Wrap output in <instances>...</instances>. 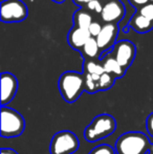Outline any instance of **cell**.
Masks as SVG:
<instances>
[{"label":"cell","instance_id":"12","mask_svg":"<svg viewBox=\"0 0 153 154\" xmlns=\"http://www.w3.org/2000/svg\"><path fill=\"white\" fill-rule=\"evenodd\" d=\"M102 65L104 67L105 72L110 73L112 75L115 79H120L124 75L125 73V69L118 64V62L115 60V57L112 56H107L104 60L102 61Z\"/></svg>","mask_w":153,"mask_h":154},{"label":"cell","instance_id":"29","mask_svg":"<svg viewBox=\"0 0 153 154\" xmlns=\"http://www.w3.org/2000/svg\"><path fill=\"white\" fill-rule=\"evenodd\" d=\"M149 1H151V3H153V0H149Z\"/></svg>","mask_w":153,"mask_h":154},{"label":"cell","instance_id":"13","mask_svg":"<svg viewBox=\"0 0 153 154\" xmlns=\"http://www.w3.org/2000/svg\"><path fill=\"white\" fill-rule=\"evenodd\" d=\"M130 26L135 29L137 32H147L153 27V22L147 19L146 17L142 16L141 14H136L130 20Z\"/></svg>","mask_w":153,"mask_h":154},{"label":"cell","instance_id":"3","mask_svg":"<svg viewBox=\"0 0 153 154\" xmlns=\"http://www.w3.org/2000/svg\"><path fill=\"white\" fill-rule=\"evenodd\" d=\"M116 129V121L107 113L96 116L84 130V137L87 142L94 143L104 140L113 133Z\"/></svg>","mask_w":153,"mask_h":154},{"label":"cell","instance_id":"17","mask_svg":"<svg viewBox=\"0 0 153 154\" xmlns=\"http://www.w3.org/2000/svg\"><path fill=\"white\" fill-rule=\"evenodd\" d=\"M85 75V91L88 93H96L99 91V80L101 75H89V73H84Z\"/></svg>","mask_w":153,"mask_h":154},{"label":"cell","instance_id":"26","mask_svg":"<svg viewBox=\"0 0 153 154\" xmlns=\"http://www.w3.org/2000/svg\"><path fill=\"white\" fill-rule=\"evenodd\" d=\"M76 3L78 4H83V3H89L90 1H93V0H74Z\"/></svg>","mask_w":153,"mask_h":154},{"label":"cell","instance_id":"27","mask_svg":"<svg viewBox=\"0 0 153 154\" xmlns=\"http://www.w3.org/2000/svg\"><path fill=\"white\" fill-rule=\"evenodd\" d=\"M148 154H153V144H152L151 149H150V151H149V152H148Z\"/></svg>","mask_w":153,"mask_h":154},{"label":"cell","instance_id":"18","mask_svg":"<svg viewBox=\"0 0 153 154\" xmlns=\"http://www.w3.org/2000/svg\"><path fill=\"white\" fill-rule=\"evenodd\" d=\"M115 78L112 75L107 72L103 73L100 77V80H99V91L100 90L104 91V90L110 89L113 86V84H115Z\"/></svg>","mask_w":153,"mask_h":154},{"label":"cell","instance_id":"16","mask_svg":"<svg viewBox=\"0 0 153 154\" xmlns=\"http://www.w3.org/2000/svg\"><path fill=\"white\" fill-rule=\"evenodd\" d=\"M84 73L102 75L103 73H105V70L102 63H98L94 60H86L84 64Z\"/></svg>","mask_w":153,"mask_h":154},{"label":"cell","instance_id":"10","mask_svg":"<svg viewBox=\"0 0 153 154\" xmlns=\"http://www.w3.org/2000/svg\"><path fill=\"white\" fill-rule=\"evenodd\" d=\"M118 27L115 23H106L102 26V31L96 37V42L100 47V51H105L112 46L113 42L118 36Z\"/></svg>","mask_w":153,"mask_h":154},{"label":"cell","instance_id":"23","mask_svg":"<svg viewBox=\"0 0 153 154\" xmlns=\"http://www.w3.org/2000/svg\"><path fill=\"white\" fill-rule=\"evenodd\" d=\"M146 129H147L148 134L153 137V112L148 116L146 120Z\"/></svg>","mask_w":153,"mask_h":154},{"label":"cell","instance_id":"28","mask_svg":"<svg viewBox=\"0 0 153 154\" xmlns=\"http://www.w3.org/2000/svg\"><path fill=\"white\" fill-rule=\"evenodd\" d=\"M53 1H55V2H58V3H61V2L65 1V0H53Z\"/></svg>","mask_w":153,"mask_h":154},{"label":"cell","instance_id":"19","mask_svg":"<svg viewBox=\"0 0 153 154\" xmlns=\"http://www.w3.org/2000/svg\"><path fill=\"white\" fill-rule=\"evenodd\" d=\"M88 154H116L113 147L109 146L107 144H103L100 146H96Z\"/></svg>","mask_w":153,"mask_h":154},{"label":"cell","instance_id":"1","mask_svg":"<svg viewBox=\"0 0 153 154\" xmlns=\"http://www.w3.org/2000/svg\"><path fill=\"white\" fill-rule=\"evenodd\" d=\"M151 146V142L145 133L129 131L116 140L115 150L116 154H148Z\"/></svg>","mask_w":153,"mask_h":154},{"label":"cell","instance_id":"9","mask_svg":"<svg viewBox=\"0 0 153 154\" xmlns=\"http://www.w3.org/2000/svg\"><path fill=\"white\" fill-rule=\"evenodd\" d=\"M124 14L125 10L123 4L118 0H111L103 6L101 17H102V20L105 22L113 23L120 21L124 17Z\"/></svg>","mask_w":153,"mask_h":154},{"label":"cell","instance_id":"5","mask_svg":"<svg viewBox=\"0 0 153 154\" xmlns=\"http://www.w3.org/2000/svg\"><path fill=\"white\" fill-rule=\"evenodd\" d=\"M80 147L79 138L74 132L63 130L53 136L49 145L50 154H74Z\"/></svg>","mask_w":153,"mask_h":154},{"label":"cell","instance_id":"6","mask_svg":"<svg viewBox=\"0 0 153 154\" xmlns=\"http://www.w3.org/2000/svg\"><path fill=\"white\" fill-rule=\"evenodd\" d=\"M27 17V8L21 0H4L0 6V18L3 22H19Z\"/></svg>","mask_w":153,"mask_h":154},{"label":"cell","instance_id":"22","mask_svg":"<svg viewBox=\"0 0 153 154\" xmlns=\"http://www.w3.org/2000/svg\"><path fill=\"white\" fill-rule=\"evenodd\" d=\"M87 8H89L90 11H94L96 13H102V11H103V6L101 5V3L98 0L90 1L89 3L87 4Z\"/></svg>","mask_w":153,"mask_h":154},{"label":"cell","instance_id":"2","mask_svg":"<svg viewBox=\"0 0 153 154\" xmlns=\"http://www.w3.org/2000/svg\"><path fill=\"white\" fill-rule=\"evenodd\" d=\"M58 87L64 101L69 104L75 103L85 90V75L77 71H66L60 77Z\"/></svg>","mask_w":153,"mask_h":154},{"label":"cell","instance_id":"8","mask_svg":"<svg viewBox=\"0 0 153 154\" xmlns=\"http://www.w3.org/2000/svg\"><path fill=\"white\" fill-rule=\"evenodd\" d=\"M18 90V80L13 73H1V105L6 106L13 101Z\"/></svg>","mask_w":153,"mask_h":154},{"label":"cell","instance_id":"24","mask_svg":"<svg viewBox=\"0 0 153 154\" xmlns=\"http://www.w3.org/2000/svg\"><path fill=\"white\" fill-rule=\"evenodd\" d=\"M131 2H132L133 4H135V5H146V4H148V1L149 0H130Z\"/></svg>","mask_w":153,"mask_h":154},{"label":"cell","instance_id":"11","mask_svg":"<svg viewBox=\"0 0 153 154\" xmlns=\"http://www.w3.org/2000/svg\"><path fill=\"white\" fill-rule=\"evenodd\" d=\"M90 38H91V35L88 32V29H80L76 26L68 34V42L70 46L75 49H83L84 45Z\"/></svg>","mask_w":153,"mask_h":154},{"label":"cell","instance_id":"25","mask_svg":"<svg viewBox=\"0 0 153 154\" xmlns=\"http://www.w3.org/2000/svg\"><path fill=\"white\" fill-rule=\"evenodd\" d=\"M1 154H19L18 152H16L15 150L10 148H2L1 149Z\"/></svg>","mask_w":153,"mask_h":154},{"label":"cell","instance_id":"14","mask_svg":"<svg viewBox=\"0 0 153 154\" xmlns=\"http://www.w3.org/2000/svg\"><path fill=\"white\" fill-rule=\"evenodd\" d=\"M75 23H76L77 27L80 29H88L90 26V24L92 23V18L87 12L83 10L78 11L77 13H75V17H74Z\"/></svg>","mask_w":153,"mask_h":154},{"label":"cell","instance_id":"20","mask_svg":"<svg viewBox=\"0 0 153 154\" xmlns=\"http://www.w3.org/2000/svg\"><path fill=\"white\" fill-rule=\"evenodd\" d=\"M139 14H141L142 16L146 17L151 22H153V3H148L146 5L142 6Z\"/></svg>","mask_w":153,"mask_h":154},{"label":"cell","instance_id":"4","mask_svg":"<svg viewBox=\"0 0 153 154\" xmlns=\"http://www.w3.org/2000/svg\"><path fill=\"white\" fill-rule=\"evenodd\" d=\"M25 129L24 118L20 112L13 108L1 107V136L5 138L18 137Z\"/></svg>","mask_w":153,"mask_h":154},{"label":"cell","instance_id":"7","mask_svg":"<svg viewBox=\"0 0 153 154\" xmlns=\"http://www.w3.org/2000/svg\"><path fill=\"white\" fill-rule=\"evenodd\" d=\"M135 53H136L135 45L130 41L123 40L115 45L113 57L118 62V64L126 70L132 64L135 58Z\"/></svg>","mask_w":153,"mask_h":154},{"label":"cell","instance_id":"15","mask_svg":"<svg viewBox=\"0 0 153 154\" xmlns=\"http://www.w3.org/2000/svg\"><path fill=\"white\" fill-rule=\"evenodd\" d=\"M82 51H83V55H85L86 58H88L89 60H93L94 58L98 57L99 53H100V47L96 42V39L91 37L84 45Z\"/></svg>","mask_w":153,"mask_h":154},{"label":"cell","instance_id":"21","mask_svg":"<svg viewBox=\"0 0 153 154\" xmlns=\"http://www.w3.org/2000/svg\"><path fill=\"white\" fill-rule=\"evenodd\" d=\"M101 31H102V26H101V24L99 22H92L90 24L89 29H88V32H90L91 37H96V38L99 36Z\"/></svg>","mask_w":153,"mask_h":154}]
</instances>
